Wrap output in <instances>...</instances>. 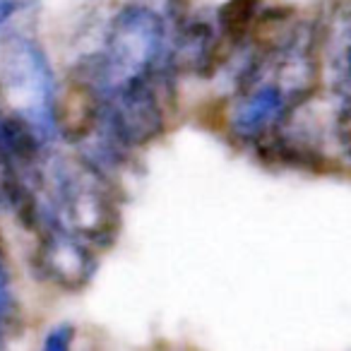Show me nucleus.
I'll return each instance as SVG.
<instances>
[{"instance_id": "nucleus-1", "label": "nucleus", "mask_w": 351, "mask_h": 351, "mask_svg": "<svg viewBox=\"0 0 351 351\" xmlns=\"http://www.w3.org/2000/svg\"><path fill=\"white\" fill-rule=\"evenodd\" d=\"M164 53V22L147 8H123L108 27L104 53L94 58V68H82L104 99L123 84L152 77Z\"/></svg>"}, {"instance_id": "nucleus-2", "label": "nucleus", "mask_w": 351, "mask_h": 351, "mask_svg": "<svg viewBox=\"0 0 351 351\" xmlns=\"http://www.w3.org/2000/svg\"><path fill=\"white\" fill-rule=\"evenodd\" d=\"M3 99L10 113L27 123L41 142L56 135V80L39 44L29 39H15L8 46L5 63L0 73Z\"/></svg>"}, {"instance_id": "nucleus-3", "label": "nucleus", "mask_w": 351, "mask_h": 351, "mask_svg": "<svg viewBox=\"0 0 351 351\" xmlns=\"http://www.w3.org/2000/svg\"><path fill=\"white\" fill-rule=\"evenodd\" d=\"M56 176L60 210L70 226L92 243H111L118 229V212L97 171L82 164L58 169Z\"/></svg>"}, {"instance_id": "nucleus-4", "label": "nucleus", "mask_w": 351, "mask_h": 351, "mask_svg": "<svg viewBox=\"0 0 351 351\" xmlns=\"http://www.w3.org/2000/svg\"><path fill=\"white\" fill-rule=\"evenodd\" d=\"M104 116L116 145L145 147L164 132V111L149 77L123 84L106 97Z\"/></svg>"}, {"instance_id": "nucleus-5", "label": "nucleus", "mask_w": 351, "mask_h": 351, "mask_svg": "<svg viewBox=\"0 0 351 351\" xmlns=\"http://www.w3.org/2000/svg\"><path fill=\"white\" fill-rule=\"evenodd\" d=\"M36 263L51 282L73 291L87 287L97 272L92 250L60 229H49L41 236Z\"/></svg>"}, {"instance_id": "nucleus-6", "label": "nucleus", "mask_w": 351, "mask_h": 351, "mask_svg": "<svg viewBox=\"0 0 351 351\" xmlns=\"http://www.w3.org/2000/svg\"><path fill=\"white\" fill-rule=\"evenodd\" d=\"M56 130L70 142L89 137L104 116V94L87 75H75L56 92Z\"/></svg>"}, {"instance_id": "nucleus-7", "label": "nucleus", "mask_w": 351, "mask_h": 351, "mask_svg": "<svg viewBox=\"0 0 351 351\" xmlns=\"http://www.w3.org/2000/svg\"><path fill=\"white\" fill-rule=\"evenodd\" d=\"M289 106L291 104L287 101L279 87H274V84L260 87L236 108L234 121H231L234 132L241 140H260L287 116Z\"/></svg>"}, {"instance_id": "nucleus-8", "label": "nucleus", "mask_w": 351, "mask_h": 351, "mask_svg": "<svg viewBox=\"0 0 351 351\" xmlns=\"http://www.w3.org/2000/svg\"><path fill=\"white\" fill-rule=\"evenodd\" d=\"M260 10H263V0H226L217 12L221 36L239 46L250 36Z\"/></svg>"}, {"instance_id": "nucleus-9", "label": "nucleus", "mask_w": 351, "mask_h": 351, "mask_svg": "<svg viewBox=\"0 0 351 351\" xmlns=\"http://www.w3.org/2000/svg\"><path fill=\"white\" fill-rule=\"evenodd\" d=\"M12 311H15V303H12V293L8 287V274L3 267V255H0V344L5 339L8 325L12 320Z\"/></svg>"}, {"instance_id": "nucleus-10", "label": "nucleus", "mask_w": 351, "mask_h": 351, "mask_svg": "<svg viewBox=\"0 0 351 351\" xmlns=\"http://www.w3.org/2000/svg\"><path fill=\"white\" fill-rule=\"evenodd\" d=\"M335 130H337V140H339L341 149H344L346 156L351 159V99L339 108V113H337Z\"/></svg>"}, {"instance_id": "nucleus-11", "label": "nucleus", "mask_w": 351, "mask_h": 351, "mask_svg": "<svg viewBox=\"0 0 351 351\" xmlns=\"http://www.w3.org/2000/svg\"><path fill=\"white\" fill-rule=\"evenodd\" d=\"M73 337H75V330L73 325H58L53 327V330L46 335V341H44V349L49 351H65L70 349V344H73Z\"/></svg>"}, {"instance_id": "nucleus-12", "label": "nucleus", "mask_w": 351, "mask_h": 351, "mask_svg": "<svg viewBox=\"0 0 351 351\" xmlns=\"http://www.w3.org/2000/svg\"><path fill=\"white\" fill-rule=\"evenodd\" d=\"M22 8H25V0H0V25H5Z\"/></svg>"}, {"instance_id": "nucleus-13", "label": "nucleus", "mask_w": 351, "mask_h": 351, "mask_svg": "<svg viewBox=\"0 0 351 351\" xmlns=\"http://www.w3.org/2000/svg\"><path fill=\"white\" fill-rule=\"evenodd\" d=\"M0 255H3V236H0Z\"/></svg>"}]
</instances>
